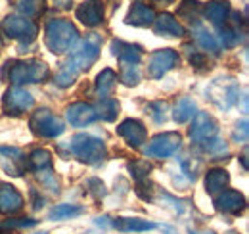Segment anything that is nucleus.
Masks as SVG:
<instances>
[{
  "instance_id": "obj_21",
  "label": "nucleus",
  "mask_w": 249,
  "mask_h": 234,
  "mask_svg": "<svg viewBox=\"0 0 249 234\" xmlns=\"http://www.w3.org/2000/svg\"><path fill=\"white\" fill-rule=\"evenodd\" d=\"M154 29L157 35H165V37H184V27L171 14H161L159 18H156Z\"/></svg>"
},
{
  "instance_id": "obj_24",
  "label": "nucleus",
  "mask_w": 249,
  "mask_h": 234,
  "mask_svg": "<svg viewBox=\"0 0 249 234\" xmlns=\"http://www.w3.org/2000/svg\"><path fill=\"white\" fill-rule=\"evenodd\" d=\"M12 4L19 12V16H23L27 20L42 16L46 10V0H12Z\"/></svg>"
},
{
  "instance_id": "obj_9",
  "label": "nucleus",
  "mask_w": 249,
  "mask_h": 234,
  "mask_svg": "<svg viewBox=\"0 0 249 234\" xmlns=\"http://www.w3.org/2000/svg\"><path fill=\"white\" fill-rule=\"evenodd\" d=\"M180 63V56L173 48H161L156 50L148 59V75L152 79H161L171 69H175Z\"/></svg>"
},
{
  "instance_id": "obj_5",
  "label": "nucleus",
  "mask_w": 249,
  "mask_h": 234,
  "mask_svg": "<svg viewBox=\"0 0 249 234\" xmlns=\"http://www.w3.org/2000/svg\"><path fill=\"white\" fill-rule=\"evenodd\" d=\"M207 98L217 104L220 110H230L240 102V85L230 77L217 79L207 88Z\"/></svg>"
},
{
  "instance_id": "obj_33",
  "label": "nucleus",
  "mask_w": 249,
  "mask_h": 234,
  "mask_svg": "<svg viewBox=\"0 0 249 234\" xmlns=\"http://www.w3.org/2000/svg\"><path fill=\"white\" fill-rule=\"evenodd\" d=\"M119 79L126 87H136L140 83V67L134 65V63H124V65H121Z\"/></svg>"
},
{
  "instance_id": "obj_35",
  "label": "nucleus",
  "mask_w": 249,
  "mask_h": 234,
  "mask_svg": "<svg viewBox=\"0 0 249 234\" xmlns=\"http://www.w3.org/2000/svg\"><path fill=\"white\" fill-rule=\"evenodd\" d=\"M167 110H169V106L165 102H154V104L148 106V112H150V116L156 123H165L167 121Z\"/></svg>"
},
{
  "instance_id": "obj_22",
  "label": "nucleus",
  "mask_w": 249,
  "mask_h": 234,
  "mask_svg": "<svg viewBox=\"0 0 249 234\" xmlns=\"http://www.w3.org/2000/svg\"><path fill=\"white\" fill-rule=\"evenodd\" d=\"M111 227H115L121 233H144V231H152L156 229V223L144 221V219H136V217H119L111 223Z\"/></svg>"
},
{
  "instance_id": "obj_23",
  "label": "nucleus",
  "mask_w": 249,
  "mask_h": 234,
  "mask_svg": "<svg viewBox=\"0 0 249 234\" xmlns=\"http://www.w3.org/2000/svg\"><path fill=\"white\" fill-rule=\"evenodd\" d=\"M117 85V73L109 67L102 69V73L96 77V96L102 98H109V94L113 92V88Z\"/></svg>"
},
{
  "instance_id": "obj_34",
  "label": "nucleus",
  "mask_w": 249,
  "mask_h": 234,
  "mask_svg": "<svg viewBox=\"0 0 249 234\" xmlns=\"http://www.w3.org/2000/svg\"><path fill=\"white\" fill-rule=\"evenodd\" d=\"M128 169H130L132 176L136 178V182H140V180L148 178L150 171H152V165H150V163H148L146 159H136V161L128 163Z\"/></svg>"
},
{
  "instance_id": "obj_32",
  "label": "nucleus",
  "mask_w": 249,
  "mask_h": 234,
  "mask_svg": "<svg viewBox=\"0 0 249 234\" xmlns=\"http://www.w3.org/2000/svg\"><path fill=\"white\" fill-rule=\"evenodd\" d=\"M220 39H222L224 46H236V44H240V40H242V33H240V21H236L234 25L226 23V25L220 29Z\"/></svg>"
},
{
  "instance_id": "obj_42",
  "label": "nucleus",
  "mask_w": 249,
  "mask_h": 234,
  "mask_svg": "<svg viewBox=\"0 0 249 234\" xmlns=\"http://www.w3.org/2000/svg\"><path fill=\"white\" fill-rule=\"evenodd\" d=\"M154 4H163V6H167V4H173L175 0H152Z\"/></svg>"
},
{
  "instance_id": "obj_39",
  "label": "nucleus",
  "mask_w": 249,
  "mask_h": 234,
  "mask_svg": "<svg viewBox=\"0 0 249 234\" xmlns=\"http://www.w3.org/2000/svg\"><path fill=\"white\" fill-rule=\"evenodd\" d=\"M190 63H192V67L203 69V67H207V56L199 54V52H194V54H190Z\"/></svg>"
},
{
  "instance_id": "obj_26",
  "label": "nucleus",
  "mask_w": 249,
  "mask_h": 234,
  "mask_svg": "<svg viewBox=\"0 0 249 234\" xmlns=\"http://www.w3.org/2000/svg\"><path fill=\"white\" fill-rule=\"evenodd\" d=\"M27 167H31L33 171H38V173H44L46 169L52 167V154L44 148H38V150H33L31 156L27 157Z\"/></svg>"
},
{
  "instance_id": "obj_45",
  "label": "nucleus",
  "mask_w": 249,
  "mask_h": 234,
  "mask_svg": "<svg viewBox=\"0 0 249 234\" xmlns=\"http://www.w3.org/2000/svg\"><path fill=\"white\" fill-rule=\"evenodd\" d=\"M165 233H167V234H175V231H173V229H165Z\"/></svg>"
},
{
  "instance_id": "obj_10",
  "label": "nucleus",
  "mask_w": 249,
  "mask_h": 234,
  "mask_svg": "<svg viewBox=\"0 0 249 234\" xmlns=\"http://www.w3.org/2000/svg\"><path fill=\"white\" fill-rule=\"evenodd\" d=\"M2 106H4V112L8 116H21L23 112L31 110L35 106V98L25 88L12 87L6 90L4 98H2Z\"/></svg>"
},
{
  "instance_id": "obj_36",
  "label": "nucleus",
  "mask_w": 249,
  "mask_h": 234,
  "mask_svg": "<svg viewBox=\"0 0 249 234\" xmlns=\"http://www.w3.org/2000/svg\"><path fill=\"white\" fill-rule=\"evenodd\" d=\"M248 136H249L248 121L238 123L236 129H234V133H232V140H234V142H242V144H246V142H248Z\"/></svg>"
},
{
  "instance_id": "obj_27",
  "label": "nucleus",
  "mask_w": 249,
  "mask_h": 234,
  "mask_svg": "<svg viewBox=\"0 0 249 234\" xmlns=\"http://www.w3.org/2000/svg\"><path fill=\"white\" fill-rule=\"evenodd\" d=\"M196 114H197L196 102H194L192 98L184 96V98H180L178 104L175 106V110H173V119H175L177 123H186V121H190Z\"/></svg>"
},
{
  "instance_id": "obj_20",
  "label": "nucleus",
  "mask_w": 249,
  "mask_h": 234,
  "mask_svg": "<svg viewBox=\"0 0 249 234\" xmlns=\"http://www.w3.org/2000/svg\"><path fill=\"white\" fill-rule=\"evenodd\" d=\"M205 18L217 29H222L228 23V18H230V4L226 0H213V2H209L205 6Z\"/></svg>"
},
{
  "instance_id": "obj_11",
  "label": "nucleus",
  "mask_w": 249,
  "mask_h": 234,
  "mask_svg": "<svg viewBox=\"0 0 249 234\" xmlns=\"http://www.w3.org/2000/svg\"><path fill=\"white\" fill-rule=\"evenodd\" d=\"M217 133H218L217 121L209 116V114H205V112H197V114L194 116V123H192V127H190V131H188L190 138H192L196 144H203V142L215 138Z\"/></svg>"
},
{
  "instance_id": "obj_4",
  "label": "nucleus",
  "mask_w": 249,
  "mask_h": 234,
  "mask_svg": "<svg viewBox=\"0 0 249 234\" xmlns=\"http://www.w3.org/2000/svg\"><path fill=\"white\" fill-rule=\"evenodd\" d=\"M62 148H67L73 157H77L79 161L89 163V165H96V163L104 161V157L107 154L106 144L100 138H96L92 135H83V133L81 135H75Z\"/></svg>"
},
{
  "instance_id": "obj_40",
  "label": "nucleus",
  "mask_w": 249,
  "mask_h": 234,
  "mask_svg": "<svg viewBox=\"0 0 249 234\" xmlns=\"http://www.w3.org/2000/svg\"><path fill=\"white\" fill-rule=\"evenodd\" d=\"M89 184L90 186H96V188H89V192H92L96 198H102L104 194H106V186H104V182L102 180H98V178H92V180H89Z\"/></svg>"
},
{
  "instance_id": "obj_37",
  "label": "nucleus",
  "mask_w": 249,
  "mask_h": 234,
  "mask_svg": "<svg viewBox=\"0 0 249 234\" xmlns=\"http://www.w3.org/2000/svg\"><path fill=\"white\" fill-rule=\"evenodd\" d=\"M203 146L205 150L209 152V154H226V144L222 142V140H218V138H211V140H207V142H203Z\"/></svg>"
},
{
  "instance_id": "obj_7",
  "label": "nucleus",
  "mask_w": 249,
  "mask_h": 234,
  "mask_svg": "<svg viewBox=\"0 0 249 234\" xmlns=\"http://www.w3.org/2000/svg\"><path fill=\"white\" fill-rule=\"evenodd\" d=\"M29 127L36 136H42V138H56L63 133V121L58 116H54L50 110L42 108V110H36L29 119Z\"/></svg>"
},
{
  "instance_id": "obj_41",
  "label": "nucleus",
  "mask_w": 249,
  "mask_h": 234,
  "mask_svg": "<svg viewBox=\"0 0 249 234\" xmlns=\"http://www.w3.org/2000/svg\"><path fill=\"white\" fill-rule=\"evenodd\" d=\"M56 4H58L60 8H63V10H65V8H69V4H71V0H58Z\"/></svg>"
},
{
  "instance_id": "obj_47",
  "label": "nucleus",
  "mask_w": 249,
  "mask_h": 234,
  "mask_svg": "<svg viewBox=\"0 0 249 234\" xmlns=\"http://www.w3.org/2000/svg\"><path fill=\"white\" fill-rule=\"evenodd\" d=\"M0 50H2V42H0Z\"/></svg>"
},
{
  "instance_id": "obj_3",
  "label": "nucleus",
  "mask_w": 249,
  "mask_h": 234,
  "mask_svg": "<svg viewBox=\"0 0 249 234\" xmlns=\"http://www.w3.org/2000/svg\"><path fill=\"white\" fill-rule=\"evenodd\" d=\"M50 77V67L40 59H19L8 63V81L14 87L44 83Z\"/></svg>"
},
{
  "instance_id": "obj_6",
  "label": "nucleus",
  "mask_w": 249,
  "mask_h": 234,
  "mask_svg": "<svg viewBox=\"0 0 249 234\" xmlns=\"http://www.w3.org/2000/svg\"><path fill=\"white\" fill-rule=\"evenodd\" d=\"M2 31L8 39L12 40H18L21 44H31L33 40L36 39V33L38 27L33 20H27L23 16H8L4 21H2Z\"/></svg>"
},
{
  "instance_id": "obj_25",
  "label": "nucleus",
  "mask_w": 249,
  "mask_h": 234,
  "mask_svg": "<svg viewBox=\"0 0 249 234\" xmlns=\"http://www.w3.org/2000/svg\"><path fill=\"white\" fill-rule=\"evenodd\" d=\"M228 186V173L224 169H211L205 175V188L211 196H217L218 192L226 190Z\"/></svg>"
},
{
  "instance_id": "obj_15",
  "label": "nucleus",
  "mask_w": 249,
  "mask_h": 234,
  "mask_svg": "<svg viewBox=\"0 0 249 234\" xmlns=\"http://www.w3.org/2000/svg\"><path fill=\"white\" fill-rule=\"evenodd\" d=\"M65 117L73 127H87L94 123L98 116H96V108L85 102H75L65 110Z\"/></svg>"
},
{
  "instance_id": "obj_12",
  "label": "nucleus",
  "mask_w": 249,
  "mask_h": 234,
  "mask_svg": "<svg viewBox=\"0 0 249 234\" xmlns=\"http://www.w3.org/2000/svg\"><path fill=\"white\" fill-rule=\"evenodd\" d=\"M0 165L12 176H21L27 171V159L19 148H0Z\"/></svg>"
},
{
  "instance_id": "obj_17",
  "label": "nucleus",
  "mask_w": 249,
  "mask_h": 234,
  "mask_svg": "<svg viewBox=\"0 0 249 234\" xmlns=\"http://www.w3.org/2000/svg\"><path fill=\"white\" fill-rule=\"evenodd\" d=\"M156 10L148 4H132V8L128 10L124 23L126 25H134V27H150L156 21Z\"/></svg>"
},
{
  "instance_id": "obj_38",
  "label": "nucleus",
  "mask_w": 249,
  "mask_h": 234,
  "mask_svg": "<svg viewBox=\"0 0 249 234\" xmlns=\"http://www.w3.org/2000/svg\"><path fill=\"white\" fill-rule=\"evenodd\" d=\"M35 225H36V221H35V219H19V221L10 219V221L2 223L0 227H4V229H16V227H35Z\"/></svg>"
},
{
  "instance_id": "obj_48",
  "label": "nucleus",
  "mask_w": 249,
  "mask_h": 234,
  "mask_svg": "<svg viewBox=\"0 0 249 234\" xmlns=\"http://www.w3.org/2000/svg\"><path fill=\"white\" fill-rule=\"evenodd\" d=\"M36 234H46V233H36Z\"/></svg>"
},
{
  "instance_id": "obj_16",
  "label": "nucleus",
  "mask_w": 249,
  "mask_h": 234,
  "mask_svg": "<svg viewBox=\"0 0 249 234\" xmlns=\"http://www.w3.org/2000/svg\"><path fill=\"white\" fill-rule=\"evenodd\" d=\"M215 204H217L218 211H222V213L240 215L246 209V198L238 190H222V192H218Z\"/></svg>"
},
{
  "instance_id": "obj_14",
  "label": "nucleus",
  "mask_w": 249,
  "mask_h": 234,
  "mask_svg": "<svg viewBox=\"0 0 249 234\" xmlns=\"http://www.w3.org/2000/svg\"><path fill=\"white\" fill-rule=\"evenodd\" d=\"M77 20L87 27H98L104 21V2L102 0H85L77 8Z\"/></svg>"
},
{
  "instance_id": "obj_13",
  "label": "nucleus",
  "mask_w": 249,
  "mask_h": 234,
  "mask_svg": "<svg viewBox=\"0 0 249 234\" xmlns=\"http://www.w3.org/2000/svg\"><path fill=\"white\" fill-rule=\"evenodd\" d=\"M117 135L132 148H140L148 140V131H146L144 123H140L138 119H124L117 127Z\"/></svg>"
},
{
  "instance_id": "obj_29",
  "label": "nucleus",
  "mask_w": 249,
  "mask_h": 234,
  "mask_svg": "<svg viewBox=\"0 0 249 234\" xmlns=\"http://www.w3.org/2000/svg\"><path fill=\"white\" fill-rule=\"evenodd\" d=\"M83 211H85V209H83L81 205L60 204V205H56V207H52V211H50L48 219H52V221H62V219H73V217L81 215Z\"/></svg>"
},
{
  "instance_id": "obj_8",
  "label": "nucleus",
  "mask_w": 249,
  "mask_h": 234,
  "mask_svg": "<svg viewBox=\"0 0 249 234\" xmlns=\"http://www.w3.org/2000/svg\"><path fill=\"white\" fill-rule=\"evenodd\" d=\"M182 144V138L178 133H161V135H156L152 138V142L146 146V156L148 157H157V159H165V157H171L173 154L178 152V148Z\"/></svg>"
},
{
  "instance_id": "obj_46",
  "label": "nucleus",
  "mask_w": 249,
  "mask_h": 234,
  "mask_svg": "<svg viewBox=\"0 0 249 234\" xmlns=\"http://www.w3.org/2000/svg\"><path fill=\"white\" fill-rule=\"evenodd\" d=\"M0 234H12V233H2V231H0Z\"/></svg>"
},
{
  "instance_id": "obj_31",
  "label": "nucleus",
  "mask_w": 249,
  "mask_h": 234,
  "mask_svg": "<svg viewBox=\"0 0 249 234\" xmlns=\"http://www.w3.org/2000/svg\"><path fill=\"white\" fill-rule=\"evenodd\" d=\"M199 10H201V6H199L197 0H184V2L180 4L178 16H182L188 23L197 25V23H199V20H197V18H199Z\"/></svg>"
},
{
  "instance_id": "obj_44",
  "label": "nucleus",
  "mask_w": 249,
  "mask_h": 234,
  "mask_svg": "<svg viewBox=\"0 0 249 234\" xmlns=\"http://www.w3.org/2000/svg\"><path fill=\"white\" fill-rule=\"evenodd\" d=\"M242 161H244V167L248 169V154H244V156H242Z\"/></svg>"
},
{
  "instance_id": "obj_43",
  "label": "nucleus",
  "mask_w": 249,
  "mask_h": 234,
  "mask_svg": "<svg viewBox=\"0 0 249 234\" xmlns=\"http://www.w3.org/2000/svg\"><path fill=\"white\" fill-rule=\"evenodd\" d=\"M190 234H215L213 231H192Z\"/></svg>"
},
{
  "instance_id": "obj_18",
  "label": "nucleus",
  "mask_w": 249,
  "mask_h": 234,
  "mask_svg": "<svg viewBox=\"0 0 249 234\" xmlns=\"http://www.w3.org/2000/svg\"><path fill=\"white\" fill-rule=\"evenodd\" d=\"M23 207V196L12 184H0V213L12 215Z\"/></svg>"
},
{
  "instance_id": "obj_2",
  "label": "nucleus",
  "mask_w": 249,
  "mask_h": 234,
  "mask_svg": "<svg viewBox=\"0 0 249 234\" xmlns=\"http://www.w3.org/2000/svg\"><path fill=\"white\" fill-rule=\"evenodd\" d=\"M79 40V31L77 27L67 21V20H50L44 29V42L50 52L54 54H65L67 50L73 48V44Z\"/></svg>"
},
{
  "instance_id": "obj_19",
  "label": "nucleus",
  "mask_w": 249,
  "mask_h": 234,
  "mask_svg": "<svg viewBox=\"0 0 249 234\" xmlns=\"http://www.w3.org/2000/svg\"><path fill=\"white\" fill-rule=\"evenodd\" d=\"M111 52L113 56L119 59V63H134L138 65L142 61V48L136 46V44H130V42H123V40H113L111 42Z\"/></svg>"
},
{
  "instance_id": "obj_1",
  "label": "nucleus",
  "mask_w": 249,
  "mask_h": 234,
  "mask_svg": "<svg viewBox=\"0 0 249 234\" xmlns=\"http://www.w3.org/2000/svg\"><path fill=\"white\" fill-rule=\"evenodd\" d=\"M100 48H102V39L98 35H89L85 40H81L60 67L56 75V85L62 88L71 87L83 71H89L96 63L100 56Z\"/></svg>"
},
{
  "instance_id": "obj_28",
  "label": "nucleus",
  "mask_w": 249,
  "mask_h": 234,
  "mask_svg": "<svg viewBox=\"0 0 249 234\" xmlns=\"http://www.w3.org/2000/svg\"><path fill=\"white\" fill-rule=\"evenodd\" d=\"M194 37H196V40L199 42V46H203L205 50H211L213 54H218V52H220V44H218V40L215 39V35L209 33L201 23L194 25Z\"/></svg>"
},
{
  "instance_id": "obj_30",
  "label": "nucleus",
  "mask_w": 249,
  "mask_h": 234,
  "mask_svg": "<svg viewBox=\"0 0 249 234\" xmlns=\"http://www.w3.org/2000/svg\"><path fill=\"white\" fill-rule=\"evenodd\" d=\"M119 114V104L113 98H102L96 110V116L102 117L104 121H113Z\"/></svg>"
}]
</instances>
